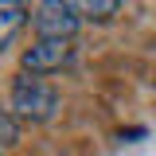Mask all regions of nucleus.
<instances>
[{"mask_svg": "<svg viewBox=\"0 0 156 156\" xmlns=\"http://www.w3.org/2000/svg\"><path fill=\"white\" fill-rule=\"evenodd\" d=\"M23 23H27L23 4H20V0H0V51L23 31Z\"/></svg>", "mask_w": 156, "mask_h": 156, "instance_id": "nucleus-4", "label": "nucleus"}, {"mask_svg": "<svg viewBox=\"0 0 156 156\" xmlns=\"http://www.w3.org/2000/svg\"><path fill=\"white\" fill-rule=\"evenodd\" d=\"M31 23H35L39 39H74L82 16L70 8V0H39Z\"/></svg>", "mask_w": 156, "mask_h": 156, "instance_id": "nucleus-2", "label": "nucleus"}, {"mask_svg": "<svg viewBox=\"0 0 156 156\" xmlns=\"http://www.w3.org/2000/svg\"><path fill=\"white\" fill-rule=\"evenodd\" d=\"M16 140V129H12V121L8 117H0V144H12Z\"/></svg>", "mask_w": 156, "mask_h": 156, "instance_id": "nucleus-6", "label": "nucleus"}, {"mask_svg": "<svg viewBox=\"0 0 156 156\" xmlns=\"http://www.w3.org/2000/svg\"><path fill=\"white\" fill-rule=\"evenodd\" d=\"M8 105L12 113L23 117V121H51L58 113V90L51 82H43L39 74H16L12 78V94H8Z\"/></svg>", "mask_w": 156, "mask_h": 156, "instance_id": "nucleus-1", "label": "nucleus"}, {"mask_svg": "<svg viewBox=\"0 0 156 156\" xmlns=\"http://www.w3.org/2000/svg\"><path fill=\"white\" fill-rule=\"evenodd\" d=\"M74 55V47H70V39H35L23 55H20V66H23V74H55L62 70L66 62Z\"/></svg>", "mask_w": 156, "mask_h": 156, "instance_id": "nucleus-3", "label": "nucleus"}, {"mask_svg": "<svg viewBox=\"0 0 156 156\" xmlns=\"http://www.w3.org/2000/svg\"><path fill=\"white\" fill-rule=\"evenodd\" d=\"M121 4L125 0H70V8H74L82 20H94V23H105V20H113L121 12Z\"/></svg>", "mask_w": 156, "mask_h": 156, "instance_id": "nucleus-5", "label": "nucleus"}, {"mask_svg": "<svg viewBox=\"0 0 156 156\" xmlns=\"http://www.w3.org/2000/svg\"><path fill=\"white\" fill-rule=\"evenodd\" d=\"M0 156H4V152H0Z\"/></svg>", "mask_w": 156, "mask_h": 156, "instance_id": "nucleus-7", "label": "nucleus"}]
</instances>
